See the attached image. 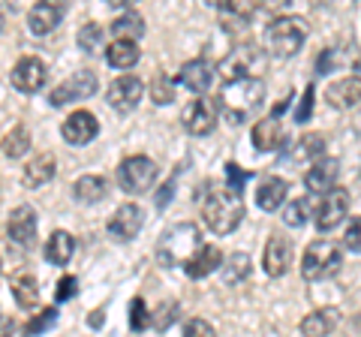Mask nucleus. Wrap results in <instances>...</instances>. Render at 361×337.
<instances>
[{
  "instance_id": "1",
  "label": "nucleus",
  "mask_w": 361,
  "mask_h": 337,
  "mask_svg": "<svg viewBox=\"0 0 361 337\" xmlns=\"http://www.w3.org/2000/svg\"><path fill=\"white\" fill-rule=\"evenodd\" d=\"M262 99H265L262 78H241V82H226L214 106H217V115H223L229 127H238L262 106Z\"/></svg>"
},
{
  "instance_id": "2",
  "label": "nucleus",
  "mask_w": 361,
  "mask_h": 337,
  "mask_svg": "<svg viewBox=\"0 0 361 337\" xmlns=\"http://www.w3.org/2000/svg\"><path fill=\"white\" fill-rule=\"evenodd\" d=\"M202 220L214 235H232L244 220V199L232 190H211L202 202Z\"/></svg>"
},
{
  "instance_id": "3",
  "label": "nucleus",
  "mask_w": 361,
  "mask_h": 337,
  "mask_svg": "<svg viewBox=\"0 0 361 337\" xmlns=\"http://www.w3.org/2000/svg\"><path fill=\"white\" fill-rule=\"evenodd\" d=\"M199 247H202V232L196 223H178V226L166 229L163 238L157 241V262L163 268H178V265H184Z\"/></svg>"
},
{
  "instance_id": "4",
  "label": "nucleus",
  "mask_w": 361,
  "mask_h": 337,
  "mask_svg": "<svg viewBox=\"0 0 361 337\" xmlns=\"http://www.w3.org/2000/svg\"><path fill=\"white\" fill-rule=\"evenodd\" d=\"M307 39V21L301 16H280L265 30V46L277 61H289L301 51Z\"/></svg>"
},
{
  "instance_id": "5",
  "label": "nucleus",
  "mask_w": 361,
  "mask_h": 337,
  "mask_svg": "<svg viewBox=\"0 0 361 337\" xmlns=\"http://www.w3.org/2000/svg\"><path fill=\"white\" fill-rule=\"evenodd\" d=\"M343 265V253L341 247L329 238H319V241H310L307 250H304V259H301V277L310 280V283H319V280H329L341 271Z\"/></svg>"
},
{
  "instance_id": "6",
  "label": "nucleus",
  "mask_w": 361,
  "mask_h": 337,
  "mask_svg": "<svg viewBox=\"0 0 361 337\" xmlns=\"http://www.w3.org/2000/svg\"><path fill=\"white\" fill-rule=\"evenodd\" d=\"M265 70V54L256 42H238L226 58L214 66V73L223 75L226 82H241V78H259Z\"/></svg>"
},
{
  "instance_id": "7",
  "label": "nucleus",
  "mask_w": 361,
  "mask_h": 337,
  "mask_svg": "<svg viewBox=\"0 0 361 337\" xmlns=\"http://www.w3.org/2000/svg\"><path fill=\"white\" fill-rule=\"evenodd\" d=\"M118 184L123 193L142 196L157 184V163L151 157H127L118 166Z\"/></svg>"
},
{
  "instance_id": "8",
  "label": "nucleus",
  "mask_w": 361,
  "mask_h": 337,
  "mask_svg": "<svg viewBox=\"0 0 361 337\" xmlns=\"http://www.w3.org/2000/svg\"><path fill=\"white\" fill-rule=\"evenodd\" d=\"M97 73H90V70H82V73H73L66 82H61L54 91L49 94V103L54 109H61V106H70V103H78V99H87V97H94L97 94Z\"/></svg>"
},
{
  "instance_id": "9",
  "label": "nucleus",
  "mask_w": 361,
  "mask_h": 337,
  "mask_svg": "<svg viewBox=\"0 0 361 337\" xmlns=\"http://www.w3.org/2000/svg\"><path fill=\"white\" fill-rule=\"evenodd\" d=\"M180 123H184V130L190 136H208L214 130V123H217V106H214V99L208 97H196L190 99L184 106V115H180Z\"/></svg>"
},
{
  "instance_id": "10",
  "label": "nucleus",
  "mask_w": 361,
  "mask_h": 337,
  "mask_svg": "<svg viewBox=\"0 0 361 337\" xmlns=\"http://www.w3.org/2000/svg\"><path fill=\"white\" fill-rule=\"evenodd\" d=\"M142 94H145V85H142L139 75H121V78H115V82L109 85L106 103L115 111H121V115H130V111L139 106Z\"/></svg>"
},
{
  "instance_id": "11",
  "label": "nucleus",
  "mask_w": 361,
  "mask_h": 337,
  "mask_svg": "<svg viewBox=\"0 0 361 337\" xmlns=\"http://www.w3.org/2000/svg\"><path fill=\"white\" fill-rule=\"evenodd\" d=\"M346 214H349V190L334 187L322 196V205H319V211H316V229L331 232L346 220Z\"/></svg>"
},
{
  "instance_id": "12",
  "label": "nucleus",
  "mask_w": 361,
  "mask_h": 337,
  "mask_svg": "<svg viewBox=\"0 0 361 337\" xmlns=\"http://www.w3.org/2000/svg\"><path fill=\"white\" fill-rule=\"evenodd\" d=\"M61 136L66 145H73V148H85V145H90L99 136V121H97V115L78 109L61 123Z\"/></svg>"
},
{
  "instance_id": "13",
  "label": "nucleus",
  "mask_w": 361,
  "mask_h": 337,
  "mask_svg": "<svg viewBox=\"0 0 361 337\" xmlns=\"http://www.w3.org/2000/svg\"><path fill=\"white\" fill-rule=\"evenodd\" d=\"M6 232L16 244H21L25 250H30L37 244V232H39V217H37V208L30 205H18L13 214L6 220Z\"/></svg>"
},
{
  "instance_id": "14",
  "label": "nucleus",
  "mask_w": 361,
  "mask_h": 337,
  "mask_svg": "<svg viewBox=\"0 0 361 337\" xmlns=\"http://www.w3.org/2000/svg\"><path fill=\"white\" fill-rule=\"evenodd\" d=\"M45 78H49V70H45V63L39 58H21L13 66L9 82H13V87L18 94H37L45 87Z\"/></svg>"
},
{
  "instance_id": "15",
  "label": "nucleus",
  "mask_w": 361,
  "mask_h": 337,
  "mask_svg": "<svg viewBox=\"0 0 361 337\" xmlns=\"http://www.w3.org/2000/svg\"><path fill=\"white\" fill-rule=\"evenodd\" d=\"M292 241L286 238V235H271V238L265 241V250H262V268L268 277H283L289 271L292 265Z\"/></svg>"
},
{
  "instance_id": "16",
  "label": "nucleus",
  "mask_w": 361,
  "mask_h": 337,
  "mask_svg": "<svg viewBox=\"0 0 361 337\" xmlns=\"http://www.w3.org/2000/svg\"><path fill=\"white\" fill-rule=\"evenodd\" d=\"M337 175H341V163H337L334 157H319V160H313V166L304 172V187H307V193L325 196L329 190H334Z\"/></svg>"
},
{
  "instance_id": "17",
  "label": "nucleus",
  "mask_w": 361,
  "mask_h": 337,
  "mask_svg": "<svg viewBox=\"0 0 361 337\" xmlns=\"http://www.w3.org/2000/svg\"><path fill=\"white\" fill-rule=\"evenodd\" d=\"M145 226V211L135 205V202H127L115 211V217L109 220V235L115 241H133L135 235L142 232Z\"/></svg>"
},
{
  "instance_id": "18",
  "label": "nucleus",
  "mask_w": 361,
  "mask_h": 337,
  "mask_svg": "<svg viewBox=\"0 0 361 337\" xmlns=\"http://www.w3.org/2000/svg\"><path fill=\"white\" fill-rule=\"evenodd\" d=\"M214 75L217 73H214V63L208 58H193L178 70V85L187 87L190 94H208Z\"/></svg>"
},
{
  "instance_id": "19",
  "label": "nucleus",
  "mask_w": 361,
  "mask_h": 337,
  "mask_svg": "<svg viewBox=\"0 0 361 337\" xmlns=\"http://www.w3.org/2000/svg\"><path fill=\"white\" fill-rule=\"evenodd\" d=\"M66 13L63 4H51V0H45V4H37L27 13V27L33 37H49V33L61 25V18Z\"/></svg>"
},
{
  "instance_id": "20",
  "label": "nucleus",
  "mask_w": 361,
  "mask_h": 337,
  "mask_svg": "<svg viewBox=\"0 0 361 337\" xmlns=\"http://www.w3.org/2000/svg\"><path fill=\"white\" fill-rule=\"evenodd\" d=\"M223 265V253H220V247H214V244H202L199 250L190 256V259L180 265L184 268V274L190 277V280H202V277H208V274H214L217 268Z\"/></svg>"
},
{
  "instance_id": "21",
  "label": "nucleus",
  "mask_w": 361,
  "mask_h": 337,
  "mask_svg": "<svg viewBox=\"0 0 361 337\" xmlns=\"http://www.w3.org/2000/svg\"><path fill=\"white\" fill-rule=\"evenodd\" d=\"M250 142H253V148L256 151H277L280 145L286 142V130H283V123H280L277 118H262V121H256L253 123V133H250Z\"/></svg>"
},
{
  "instance_id": "22",
  "label": "nucleus",
  "mask_w": 361,
  "mask_h": 337,
  "mask_svg": "<svg viewBox=\"0 0 361 337\" xmlns=\"http://www.w3.org/2000/svg\"><path fill=\"white\" fill-rule=\"evenodd\" d=\"M337 322H341V310L337 307H319V310L307 313L298 329H301L304 337H329L337 329Z\"/></svg>"
},
{
  "instance_id": "23",
  "label": "nucleus",
  "mask_w": 361,
  "mask_h": 337,
  "mask_svg": "<svg viewBox=\"0 0 361 337\" xmlns=\"http://www.w3.org/2000/svg\"><path fill=\"white\" fill-rule=\"evenodd\" d=\"M9 289H13V298L21 310H33L39 305V280L30 271H18L13 277V283H9Z\"/></svg>"
},
{
  "instance_id": "24",
  "label": "nucleus",
  "mask_w": 361,
  "mask_h": 337,
  "mask_svg": "<svg viewBox=\"0 0 361 337\" xmlns=\"http://www.w3.org/2000/svg\"><path fill=\"white\" fill-rule=\"evenodd\" d=\"M286 193H289V184L283 181V178L271 175L256 190V205L262 208V211H277L286 202Z\"/></svg>"
},
{
  "instance_id": "25",
  "label": "nucleus",
  "mask_w": 361,
  "mask_h": 337,
  "mask_svg": "<svg viewBox=\"0 0 361 337\" xmlns=\"http://www.w3.org/2000/svg\"><path fill=\"white\" fill-rule=\"evenodd\" d=\"M73 253H75V238L66 229L51 232V238L45 241V259H49L51 265H58V268L70 265Z\"/></svg>"
},
{
  "instance_id": "26",
  "label": "nucleus",
  "mask_w": 361,
  "mask_h": 337,
  "mask_svg": "<svg viewBox=\"0 0 361 337\" xmlns=\"http://www.w3.org/2000/svg\"><path fill=\"white\" fill-rule=\"evenodd\" d=\"M106 193H109V181L103 175H82L73 184V196L82 205H97V202H103Z\"/></svg>"
},
{
  "instance_id": "27",
  "label": "nucleus",
  "mask_w": 361,
  "mask_h": 337,
  "mask_svg": "<svg viewBox=\"0 0 361 337\" xmlns=\"http://www.w3.org/2000/svg\"><path fill=\"white\" fill-rule=\"evenodd\" d=\"M58 172V160L54 154H37V160H30L25 168V187H45Z\"/></svg>"
},
{
  "instance_id": "28",
  "label": "nucleus",
  "mask_w": 361,
  "mask_h": 337,
  "mask_svg": "<svg viewBox=\"0 0 361 337\" xmlns=\"http://www.w3.org/2000/svg\"><path fill=\"white\" fill-rule=\"evenodd\" d=\"M139 58H142V51L130 39H115V42H109V49H106V61H109V66H115V70H130V66L139 63Z\"/></svg>"
},
{
  "instance_id": "29",
  "label": "nucleus",
  "mask_w": 361,
  "mask_h": 337,
  "mask_svg": "<svg viewBox=\"0 0 361 337\" xmlns=\"http://www.w3.org/2000/svg\"><path fill=\"white\" fill-rule=\"evenodd\" d=\"M220 271H223V283L226 286H238L253 274V259L247 253H232L229 259H223Z\"/></svg>"
},
{
  "instance_id": "30",
  "label": "nucleus",
  "mask_w": 361,
  "mask_h": 337,
  "mask_svg": "<svg viewBox=\"0 0 361 337\" xmlns=\"http://www.w3.org/2000/svg\"><path fill=\"white\" fill-rule=\"evenodd\" d=\"M325 97H329V103L334 109H353L358 103V78H341V82H334L329 91H325Z\"/></svg>"
},
{
  "instance_id": "31",
  "label": "nucleus",
  "mask_w": 361,
  "mask_h": 337,
  "mask_svg": "<svg viewBox=\"0 0 361 337\" xmlns=\"http://www.w3.org/2000/svg\"><path fill=\"white\" fill-rule=\"evenodd\" d=\"M111 33H115L118 39H130V42H135V39H142L145 37V18L135 13V9H127L121 18H115L111 21V27H109Z\"/></svg>"
},
{
  "instance_id": "32",
  "label": "nucleus",
  "mask_w": 361,
  "mask_h": 337,
  "mask_svg": "<svg viewBox=\"0 0 361 337\" xmlns=\"http://www.w3.org/2000/svg\"><path fill=\"white\" fill-rule=\"evenodd\" d=\"M0 148H4V154L9 157V160H18V157H25L30 148H33V142H30V133L21 127H13V133H6L4 142H0Z\"/></svg>"
},
{
  "instance_id": "33",
  "label": "nucleus",
  "mask_w": 361,
  "mask_h": 337,
  "mask_svg": "<svg viewBox=\"0 0 361 337\" xmlns=\"http://www.w3.org/2000/svg\"><path fill=\"white\" fill-rule=\"evenodd\" d=\"M106 42V30L97 25V21H87L85 27H78V46H82L85 54H99Z\"/></svg>"
},
{
  "instance_id": "34",
  "label": "nucleus",
  "mask_w": 361,
  "mask_h": 337,
  "mask_svg": "<svg viewBox=\"0 0 361 337\" xmlns=\"http://www.w3.org/2000/svg\"><path fill=\"white\" fill-rule=\"evenodd\" d=\"M325 154V139L319 133H304L295 145V160H319Z\"/></svg>"
},
{
  "instance_id": "35",
  "label": "nucleus",
  "mask_w": 361,
  "mask_h": 337,
  "mask_svg": "<svg viewBox=\"0 0 361 337\" xmlns=\"http://www.w3.org/2000/svg\"><path fill=\"white\" fill-rule=\"evenodd\" d=\"M217 9H220V16L226 18V25H235L232 30L244 27L247 21L253 18V13H256V9L247 6V4H217Z\"/></svg>"
},
{
  "instance_id": "36",
  "label": "nucleus",
  "mask_w": 361,
  "mask_h": 337,
  "mask_svg": "<svg viewBox=\"0 0 361 337\" xmlns=\"http://www.w3.org/2000/svg\"><path fill=\"white\" fill-rule=\"evenodd\" d=\"M178 317H180V305H178V301H163V305L151 313V325L157 331H166V329H172Z\"/></svg>"
},
{
  "instance_id": "37",
  "label": "nucleus",
  "mask_w": 361,
  "mask_h": 337,
  "mask_svg": "<svg viewBox=\"0 0 361 337\" xmlns=\"http://www.w3.org/2000/svg\"><path fill=\"white\" fill-rule=\"evenodd\" d=\"M151 103L154 106L175 103V82L169 75H154V82H151Z\"/></svg>"
},
{
  "instance_id": "38",
  "label": "nucleus",
  "mask_w": 361,
  "mask_h": 337,
  "mask_svg": "<svg viewBox=\"0 0 361 337\" xmlns=\"http://www.w3.org/2000/svg\"><path fill=\"white\" fill-rule=\"evenodd\" d=\"M307 220H310V202H307V199H292L289 205L283 208V223H286V226L298 229V226H304Z\"/></svg>"
},
{
  "instance_id": "39",
  "label": "nucleus",
  "mask_w": 361,
  "mask_h": 337,
  "mask_svg": "<svg viewBox=\"0 0 361 337\" xmlns=\"http://www.w3.org/2000/svg\"><path fill=\"white\" fill-rule=\"evenodd\" d=\"M130 329L133 331L151 329V310H148V305H145V298H133L130 301Z\"/></svg>"
},
{
  "instance_id": "40",
  "label": "nucleus",
  "mask_w": 361,
  "mask_h": 337,
  "mask_svg": "<svg viewBox=\"0 0 361 337\" xmlns=\"http://www.w3.org/2000/svg\"><path fill=\"white\" fill-rule=\"evenodd\" d=\"M58 325V307H45L39 317H33L30 325H27V334H45L49 329Z\"/></svg>"
},
{
  "instance_id": "41",
  "label": "nucleus",
  "mask_w": 361,
  "mask_h": 337,
  "mask_svg": "<svg viewBox=\"0 0 361 337\" xmlns=\"http://www.w3.org/2000/svg\"><path fill=\"white\" fill-rule=\"evenodd\" d=\"M226 181H229V187L226 190H232V193H244V184L250 181V172H244V168L238 163H226Z\"/></svg>"
},
{
  "instance_id": "42",
  "label": "nucleus",
  "mask_w": 361,
  "mask_h": 337,
  "mask_svg": "<svg viewBox=\"0 0 361 337\" xmlns=\"http://www.w3.org/2000/svg\"><path fill=\"white\" fill-rule=\"evenodd\" d=\"M75 292H78V277L63 274V277L58 280V286H54V298H58V301H73Z\"/></svg>"
},
{
  "instance_id": "43",
  "label": "nucleus",
  "mask_w": 361,
  "mask_h": 337,
  "mask_svg": "<svg viewBox=\"0 0 361 337\" xmlns=\"http://www.w3.org/2000/svg\"><path fill=\"white\" fill-rule=\"evenodd\" d=\"M313 97H316V87L307 85V87H304L301 106L295 109V121H298V123H307V121H310V115H313Z\"/></svg>"
},
{
  "instance_id": "44",
  "label": "nucleus",
  "mask_w": 361,
  "mask_h": 337,
  "mask_svg": "<svg viewBox=\"0 0 361 337\" xmlns=\"http://www.w3.org/2000/svg\"><path fill=\"white\" fill-rule=\"evenodd\" d=\"M184 337H217V331H214V325L205 319H190L184 325Z\"/></svg>"
},
{
  "instance_id": "45",
  "label": "nucleus",
  "mask_w": 361,
  "mask_h": 337,
  "mask_svg": "<svg viewBox=\"0 0 361 337\" xmlns=\"http://www.w3.org/2000/svg\"><path fill=\"white\" fill-rule=\"evenodd\" d=\"M178 175H180V166L175 168V175H172V178H169V181L163 184V190H160V193H157V211H163V208L169 205V202H172V193H175V184H178Z\"/></svg>"
},
{
  "instance_id": "46",
  "label": "nucleus",
  "mask_w": 361,
  "mask_h": 337,
  "mask_svg": "<svg viewBox=\"0 0 361 337\" xmlns=\"http://www.w3.org/2000/svg\"><path fill=\"white\" fill-rule=\"evenodd\" d=\"M0 337H30V334H27V329L21 322L0 317Z\"/></svg>"
},
{
  "instance_id": "47",
  "label": "nucleus",
  "mask_w": 361,
  "mask_h": 337,
  "mask_svg": "<svg viewBox=\"0 0 361 337\" xmlns=\"http://www.w3.org/2000/svg\"><path fill=\"white\" fill-rule=\"evenodd\" d=\"M343 244H346L353 253H358V250H361V223H358V217H353V223H349Z\"/></svg>"
},
{
  "instance_id": "48",
  "label": "nucleus",
  "mask_w": 361,
  "mask_h": 337,
  "mask_svg": "<svg viewBox=\"0 0 361 337\" xmlns=\"http://www.w3.org/2000/svg\"><path fill=\"white\" fill-rule=\"evenodd\" d=\"M90 325H94V329H99V325H103V310H94V313H90Z\"/></svg>"
},
{
  "instance_id": "49",
  "label": "nucleus",
  "mask_w": 361,
  "mask_h": 337,
  "mask_svg": "<svg viewBox=\"0 0 361 337\" xmlns=\"http://www.w3.org/2000/svg\"><path fill=\"white\" fill-rule=\"evenodd\" d=\"M4 21H6V13H4V6H0V30H4Z\"/></svg>"
}]
</instances>
